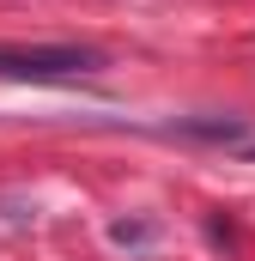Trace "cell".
Returning a JSON list of instances; mask_svg holds the SVG:
<instances>
[{"label": "cell", "instance_id": "obj_1", "mask_svg": "<svg viewBox=\"0 0 255 261\" xmlns=\"http://www.w3.org/2000/svg\"><path fill=\"white\" fill-rule=\"evenodd\" d=\"M97 67H104V49H73V43L0 49V79H24V85H73Z\"/></svg>", "mask_w": 255, "mask_h": 261}]
</instances>
